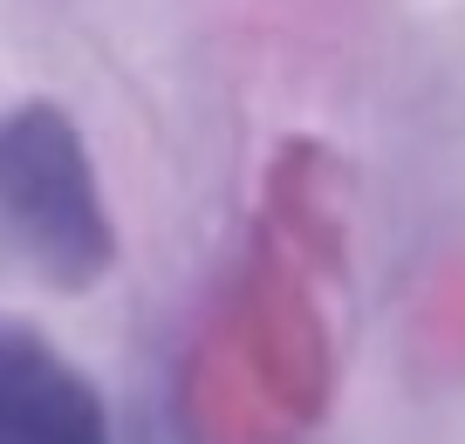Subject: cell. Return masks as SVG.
Here are the masks:
<instances>
[{
	"instance_id": "1",
	"label": "cell",
	"mask_w": 465,
	"mask_h": 444,
	"mask_svg": "<svg viewBox=\"0 0 465 444\" xmlns=\"http://www.w3.org/2000/svg\"><path fill=\"white\" fill-rule=\"evenodd\" d=\"M116 267V219L83 130L55 103L0 110V273L83 294Z\"/></svg>"
},
{
	"instance_id": "2",
	"label": "cell",
	"mask_w": 465,
	"mask_h": 444,
	"mask_svg": "<svg viewBox=\"0 0 465 444\" xmlns=\"http://www.w3.org/2000/svg\"><path fill=\"white\" fill-rule=\"evenodd\" d=\"M0 444H116L96 383L15 321H0Z\"/></svg>"
}]
</instances>
